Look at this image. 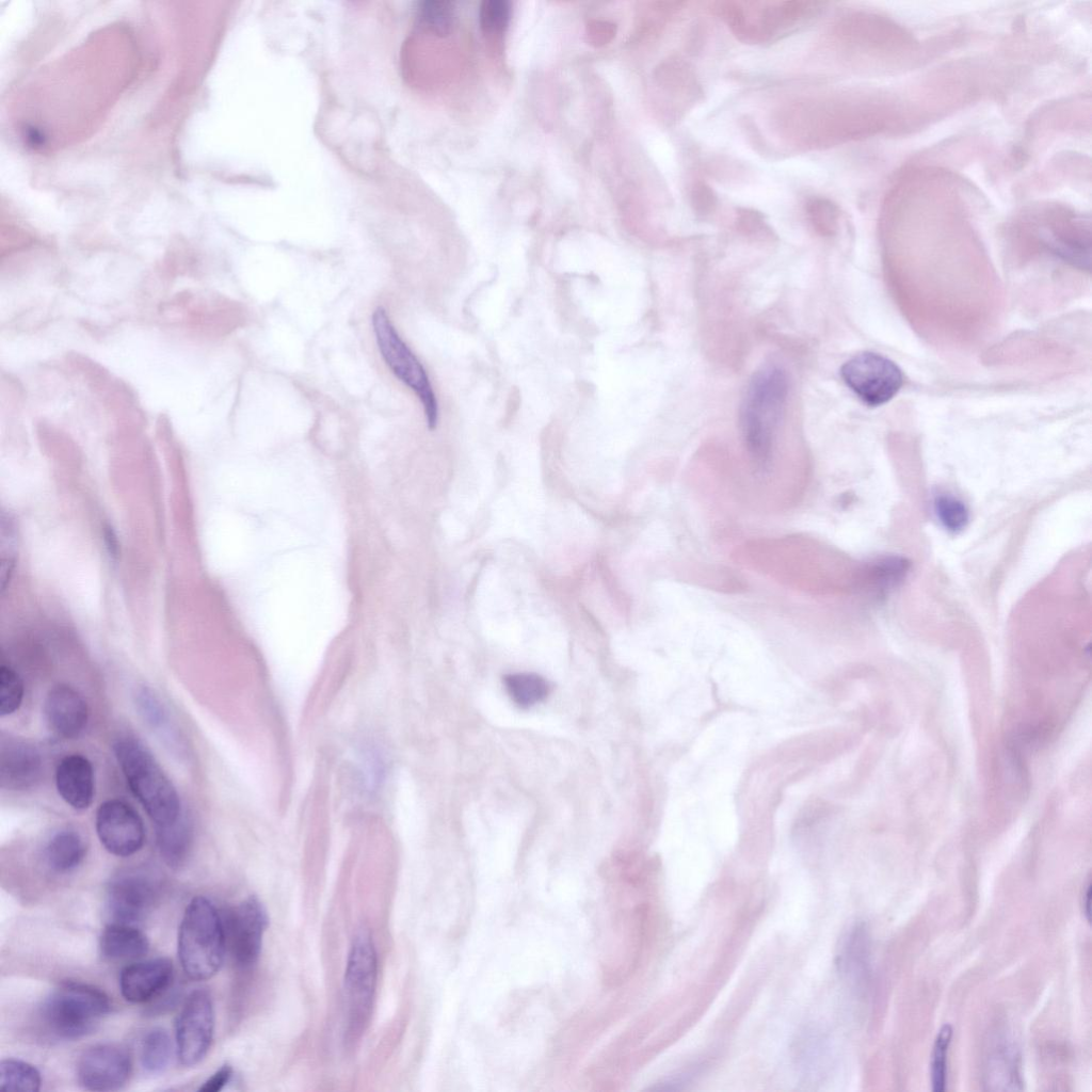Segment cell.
<instances>
[{
	"instance_id": "obj_1",
	"label": "cell",
	"mask_w": 1092,
	"mask_h": 1092,
	"mask_svg": "<svg viewBox=\"0 0 1092 1092\" xmlns=\"http://www.w3.org/2000/svg\"><path fill=\"white\" fill-rule=\"evenodd\" d=\"M787 395L786 372L776 366L762 367L748 386L740 411V424L748 450L759 465L769 462Z\"/></svg>"
},
{
	"instance_id": "obj_2",
	"label": "cell",
	"mask_w": 1092,
	"mask_h": 1092,
	"mask_svg": "<svg viewBox=\"0 0 1092 1092\" xmlns=\"http://www.w3.org/2000/svg\"><path fill=\"white\" fill-rule=\"evenodd\" d=\"M113 751L131 792L155 825L175 822L183 814L178 793L151 753L131 737L118 739Z\"/></svg>"
},
{
	"instance_id": "obj_3",
	"label": "cell",
	"mask_w": 1092,
	"mask_h": 1092,
	"mask_svg": "<svg viewBox=\"0 0 1092 1092\" xmlns=\"http://www.w3.org/2000/svg\"><path fill=\"white\" fill-rule=\"evenodd\" d=\"M178 958L186 975L196 981L220 969L226 948L223 919L212 902L194 897L187 905L178 932Z\"/></svg>"
},
{
	"instance_id": "obj_4",
	"label": "cell",
	"mask_w": 1092,
	"mask_h": 1092,
	"mask_svg": "<svg viewBox=\"0 0 1092 1092\" xmlns=\"http://www.w3.org/2000/svg\"><path fill=\"white\" fill-rule=\"evenodd\" d=\"M109 1010L110 1000L103 991L68 980L60 983L44 1000L41 1015L52 1035L75 1040L91 1033Z\"/></svg>"
},
{
	"instance_id": "obj_5",
	"label": "cell",
	"mask_w": 1092,
	"mask_h": 1092,
	"mask_svg": "<svg viewBox=\"0 0 1092 1092\" xmlns=\"http://www.w3.org/2000/svg\"><path fill=\"white\" fill-rule=\"evenodd\" d=\"M378 349L394 375L420 400L429 429L436 428L438 404L429 375L415 353L402 340L386 310L378 307L371 317Z\"/></svg>"
},
{
	"instance_id": "obj_6",
	"label": "cell",
	"mask_w": 1092,
	"mask_h": 1092,
	"mask_svg": "<svg viewBox=\"0 0 1092 1092\" xmlns=\"http://www.w3.org/2000/svg\"><path fill=\"white\" fill-rule=\"evenodd\" d=\"M840 375L845 384L867 405L878 406L896 396L903 383L900 368L889 358L862 352L847 360Z\"/></svg>"
},
{
	"instance_id": "obj_7",
	"label": "cell",
	"mask_w": 1092,
	"mask_h": 1092,
	"mask_svg": "<svg viewBox=\"0 0 1092 1092\" xmlns=\"http://www.w3.org/2000/svg\"><path fill=\"white\" fill-rule=\"evenodd\" d=\"M160 880L146 868H130L113 876L107 888V906L116 922L140 921L159 897Z\"/></svg>"
},
{
	"instance_id": "obj_8",
	"label": "cell",
	"mask_w": 1092,
	"mask_h": 1092,
	"mask_svg": "<svg viewBox=\"0 0 1092 1092\" xmlns=\"http://www.w3.org/2000/svg\"><path fill=\"white\" fill-rule=\"evenodd\" d=\"M213 1027L210 994L203 989L193 991L176 1021V1051L182 1065L193 1066L204 1059L212 1042Z\"/></svg>"
},
{
	"instance_id": "obj_9",
	"label": "cell",
	"mask_w": 1092,
	"mask_h": 1092,
	"mask_svg": "<svg viewBox=\"0 0 1092 1092\" xmlns=\"http://www.w3.org/2000/svg\"><path fill=\"white\" fill-rule=\"evenodd\" d=\"M376 981V954L369 934L360 932L351 947L344 974V985L351 1010V1025L357 1029L365 1023L372 1005Z\"/></svg>"
},
{
	"instance_id": "obj_10",
	"label": "cell",
	"mask_w": 1092,
	"mask_h": 1092,
	"mask_svg": "<svg viewBox=\"0 0 1092 1092\" xmlns=\"http://www.w3.org/2000/svg\"><path fill=\"white\" fill-rule=\"evenodd\" d=\"M96 832L101 845L113 855L136 853L145 841V828L139 814L126 802L107 800L96 813Z\"/></svg>"
},
{
	"instance_id": "obj_11",
	"label": "cell",
	"mask_w": 1092,
	"mask_h": 1092,
	"mask_svg": "<svg viewBox=\"0 0 1092 1092\" xmlns=\"http://www.w3.org/2000/svg\"><path fill=\"white\" fill-rule=\"evenodd\" d=\"M226 946L241 966L254 964L260 953L262 936L268 926L264 906L256 897H250L230 909L223 920Z\"/></svg>"
},
{
	"instance_id": "obj_12",
	"label": "cell",
	"mask_w": 1092,
	"mask_h": 1092,
	"mask_svg": "<svg viewBox=\"0 0 1092 1092\" xmlns=\"http://www.w3.org/2000/svg\"><path fill=\"white\" fill-rule=\"evenodd\" d=\"M128 1051L115 1044L87 1048L77 1064L79 1085L90 1091H113L123 1087L131 1074Z\"/></svg>"
},
{
	"instance_id": "obj_13",
	"label": "cell",
	"mask_w": 1092,
	"mask_h": 1092,
	"mask_svg": "<svg viewBox=\"0 0 1092 1092\" xmlns=\"http://www.w3.org/2000/svg\"><path fill=\"white\" fill-rule=\"evenodd\" d=\"M173 978V964L166 958H156L127 965L119 975L123 997L133 1003L151 1000L165 991Z\"/></svg>"
},
{
	"instance_id": "obj_14",
	"label": "cell",
	"mask_w": 1092,
	"mask_h": 1092,
	"mask_svg": "<svg viewBox=\"0 0 1092 1092\" xmlns=\"http://www.w3.org/2000/svg\"><path fill=\"white\" fill-rule=\"evenodd\" d=\"M44 712L50 728L66 739L78 737L89 720L87 705L82 695L64 684L49 690L44 702Z\"/></svg>"
},
{
	"instance_id": "obj_15",
	"label": "cell",
	"mask_w": 1092,
	"mask_h": 1092,
	"mask_svg": "<svg viewBox=\"0 0 1092 1092\" xmlns=\"http://www.w3.org/2000/svg\"><path fill=\"white\" fill-rule=\"evenodd\" d=\"M42 774L37 750L18 738H2L0 746L1 787L22 790L33 786Z\"/></svg>"
},
{
	"instance_id": "obj_16",
	"label": "cell",
	"mask_w": 1092,
	"mask_h": 1092,
	"mask_svg": "<svg viewBox=\"0 0 1092 1092\" xmlns=\"http://www.w3.org/2000/svg\"><path fill=\"white\" fill-rule=\"evenodd\" d=\"M55 785L60 797L73 808L82 810L90 807L95 794L91 761L80 754L65 756L57 767Z\"/></svg>"
},
{
	"instance_id": "obj_17",
	"label": "cell",
	"mask_w": 1092,
	"mask_h": 1092,
	"mask_svg": "<svg viewBox=\"0 0 1092 1092\" xmlns=\"http://www.w3.org/2000/svg\"><path fill=\"white\" fill-rule=\"evenodd\" d=\"M984 1085L994 1091L1023 1089L1021 1053L1016 1043L1006 1035L996 1038L990 1046L984 1064Z\"/></svg>"
},
{
	"instance_id": "obj_18",
	"label": "cell",
	"mask_w": 1092,
	"mask_h": 1092,
	"mask_svg": "<svg viewBox=\"0 0 1092 1092\" xmlns=\"http://www.w3.org/2000/svg\"><path fill=\"white\" fill-rule=\"evenodd\" d=\"M99 949L107 960H135L148 952L149 942L133 925L113 921L102 930Z\"/></svg>"
},
{
	"instance_id": "obj_19",
	"label": "cell",
	"mask_w": 1092,
	"mask_h": 1092,
	"mask_svg": "<svg viewBox=\"0 0 1092 1092\" xmlns=\"http://www.w3.org/2000/svg\"><path fill=\"white\" fill-rule=\"evenodd\" d=\"M138 713L145 724L173 752L181 753V740L159 696L147 686H139L133 694Z\"/></svg>"
},
{
	"instance_id": "obj_20",
	"label": "cell",
	"mask_w": 1092,
	"mask_h": 1092,
	"mask_svg": "<svg viewBox=\"0 0 1092 1092\" xmlns=\"http://www.w3.org/2000/svg\"><path fill=\"white\" fill-rule=\"evenodd\" d=\"M85 845L78 832L63 829L54 833L46 844L44 856L48 867L60 873L68 872L83 861Z\"/></svg>"
},
{
	"instance_id": "obj_21",
	"label": "cell",
	"mask_w": 1092,
	"mask_h": 1092,
	"mask_svg": "<svg viewBox=\"0 0 1092 1092\" xmlns=\"http://www.w3.org/2000/svg\"><path fill=\"white\" fill-rule=\"evenodd\" d=\"M157 846L164 862L172 868L181 867L191 851L193 832L182 814L175 822L156 826Z\"/></svg>"
},
{
	"instance_id": "obj_22",
	"label": "cell",
	"mask_w": 1092,
	"mask_h": 1092,
	"mask_svg": "<svg viewBox=\"0 0 1092 1092\" xmlns=\"http://www.w3.org/2000/svg\"><path fill=\"white\" fill-rule=\"evenodd\" d=\"M173 1055V1044L170 1034L163 1028L149 1030L141 1046V1064L145 1072L151 1075L163 1073L170 1065Z\"/></svg>"
},
{
	"instance_id": "obj_23",
	"label": "cell",
	"mask_w": 1092,
	"mask_h": 1092,
	"mask_svg": "<svg viewBox=\"0 0 1092 1092\" xmlns=\"http://www.w3.org/2000/svg\"><path fill=\"white\" fill-rule=\"evenodd\" d=\"M838 958L839 969L846 976L852 980H860L865 976L868 965V943L862 927L852 929L842 944Z\"/></svg>"
},
{
	"instance_id": "obj_24",
	"label": "cell",
	"mask_w": 1092,
	"mask_h": 1092,
	"mask_svg": "<svg viewBox=\"0 0 1092 1092\" xmlns=\"http://www.w3.org/2000/svg\"><path fill=\"white\" fill-rule=\"evenodd\" d=\"M42 1078L32 1064L18 1059H3L0 1063V1089L4 1091L37 1092Z\"/></svg>"
},
{
	"instance_id": "obj_25",
	"label": "cell",
	"mask_w": 1092,
	"mask_h": 1092,
	"mask_svg": "<svg viewBox=\"0 0 1092 1092\" xmlns=\"http://www.w3.org/2000/svg\"><path fill=\"white\" fill-rule=\"evenodd\" d=\"M504 685L512 701L523 708L539 703L548 693L546 680L532 673L510 674L504 677Z\"/></svg>"
},
{
	"instance_id": "obj_26",
	"label": "cell",
	"mask_w": 1092,
	"mask_h": 1092,
	"mask_svg": "<svg viewBox=\"0 0 1092 1092\" xmlns=\"http://www.w3.org/2000/svg\"><path fill=\"white\" fill-rule=\"evenodd\" d=\"M953 1030L950 1024H944L936 1034L931 1061V1083L934 1092H943L946 1088V1059Z\"/></svg>"
},
{
	"instance_id": "obj_27",
	"label": "cell",
	"mask_w": 1092,
	"mask_h": 1092,
	"mask_svg": "<svg viewBox=\"0 0 1092 1092\" xmlns=\"http://www.w3.org/2000/svg\"><path fill=\"white\" fill-rule=\"evenodd\" d=\"M418 18L421 25L438 35L448 34L454 22L453 6L446 1H429L421 4Z\"/></svg>"
},
{
	"instance_id": "obj_28",
	"label": "cell",
	"mask_w": 1092,
	"mask_h": 1092,
	"mask_svg": "<svg viewBox=\"0 0 1092 1092\" xmlns=\"http://www.w3.org/2000/svg\"><path fill=\"white\" fill-rule=\"evenodd\" d=\"M23 682L20 676L10 667L0 668V714L14 713L23 698Z\"/></svg>"
},
{
	"instance_id": "obj_29",
	"label": "cell",
	"mask_w": 1092,
	"mask_h": 1092,
	"mask_svg": "<svg viewBox=\"0 0 1092 1092\" xmlns=\"http://www.w3.org/2000/svg\"><path fill=\"white\" fill-rule=\"evenodd\" d=\"M510 3L504 0H487L480 12L481 28L487 38L501 37L510 20Z\"/></svg>"
},
{
	"instance_id": "obj_30",
	"label": "cell",
	"mask_w": 1092,
	"mask_h": 1092,
	"mask_svg": "<svg viewBox=\"0 0 1092 1092\" xmlns=\"http://www.w3.org/2000/svg\"><path fill=\"white\" fill-rule=\"evenodd\" d=\"M934 510L940 521L950 531L962 530L968 521L966 505L953 496H937L934 500Z\"/></svg>"
},
{
	"instance_id": "obj_31",
	"label": "cell",
	"mask_w": 1092,
	"mask_h": 1092,
	"mask_svg": "<svg viewBox=\"0 0 1092 1092\" xmlns=\"http://www.w3.org/2000/svg\"><path fill=\"white\" fill-rule=\"evenodd\" d=\"M231 1066L228 1064H224L202 1085L199 1091L219 1092L228 1083V1081L231 1078Z\"/></svg>"
},
{
	"instance_id": "obj_32",
	"label": "cell",
	"mask_w": 1092,
	"mask_h": 1092,
	"mask_svg": "<svg viewBox=\"0 0 1092 1092\" xmlns=\"http://www.w3.org/2000/svg\"><path fill=\"white\" fill-rule=\"evenodd\" d=\"M1083 905H1085L1083 910H1085L1086 918L1090 922L1091 921V885L1088 886L1087 892L1085 894Z\"/></svg>"
}]
</instances>
